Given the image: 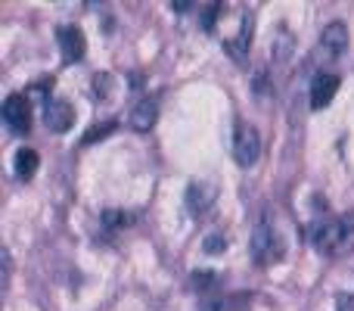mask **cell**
Returning a JSON list of instances; mask_svg holds the SVG:
<instances>
[{"label": "cell", "instance_id": "obj_1", "mask_svg": "<svg viewBox=\"0 0 354 311\" xmlns=\"http://www.w3.org/2000/svg\"><path fill=\"white\" fill-rule=\"evenodd\" d=\"M230 12H233V3H227V6L221 3L212 31H218L221 44H224V50L233 56V60H243V56L249 53L252 28H255V22H252V12L245 10V6H239V3H236V16H230Z\"/></svg>", "mask_w": 354, "mask_h": 311}, {"label": "cell", "instance_id": "obj_2", "mask_svg": "<svg viewBox=\"0 0 354 311\" xmlns=\"http://www.w3.org/2000/svg\"><path fill=\"white\" fill-rule=\"evenodd\" d=\"M314 249L326 258H345L354 252V215H339V218L320 221L311 233Z\"/></svg>", "mask_w": 354, "mask_h": 311}, {"label": "cell", "instance_id": "obj_3", "mask_svg": "<svg viewBox=\"0 0 354 311\" xmlns=\"http://www.w3.org/2000/svg\"><path fill=\"white\" fill-rule=\"evenodd\" d=\"M252 258H255V265H270L277 258H283V240L268 215L258 218L255 233H252Z\"/></svg>", "mask_w": 354, "mask_h": 311}, {"label": "cell", "instance_id": "obj_4", "mask_svg": "<svg viewBox=\"0 0 354 311\" xmlns=\"http://www.w3.org/2000/svg\"><path fill=\"white\" fill-rule=\"evenodd\" d=\"M258 156H261L258 128L249 122H236V131H233V159H236V165L249 168V165L258 162Z\"/></svg>", "mask_w": 354, "mask_h": 311}, {"label": "cell", "instance_id": "obj_5", "mask_svg": "<svg viewBox=\"0 0 354 311\" xmlns=\"http://www.w3.org/2000/svg\"><path fill=\"white\" fill-rule=\"evenodd\" d=\"M345 47H348V28H345L342 22H330L324 28V35H320V41H317V53H314V60L333 62L345 53Z\"/></svg>", "mask_w": 354, "mask_h": 311}, {"label": "cell", "instance_id": "obj_6", "mask_svg": "<svg viewBox=\"0 0 354 311\" xmlns=\"http://www.w3.org/2000/svg\"><path fill=\"white\" fill-rule=\"evenodd\" d=\"M3 122L16 134H28L31 131V106L25 94H12L3 100Z\"/></svg>", "mask_w": 354, "mask_h": 311}, {"label": "cell", "instance_id": "obj_7", "mask_svg": "<svg viewBox=\"0 0 354 311\" xmlns=\"http://www.w3.org/2000/svg\"><path fill=\"white\" fill-rule=\"evenodd\" d=\"M44 122H47V128L53 131V134H62V131L72 128L75 112H72V106H68L66 100L50 97L47 103H44Z\"/></svg>", "mask_w": 354, "mask_h": 311}, {"label": "cell", "instance_id": "obj_8", "mask_svg": "<svg viewBox=\"0 0 354 311\" xmlns=\"http://www.w3.org/2000/svg\"><path fill=\"white\" fill-rule=\"evenodd\" d=\"M339 91V75L333 72H317L311 81V109H324V106L333 103Z\"/></svg>", "mask_w": 354, "mask_h": 311}, {"label": "cell", "instance_id": "obj_9", "mask_svg": "<svg viewBox=\"0 0 354 311\" xmlns=\"http://www.w3.org/2000/svg\"><path fill=\"white\" fill-rule=\"evenodd\" d=\"M59 37V50H62V62H78L84 56V31L75 28V25H62L56 31Z\"/></svg>", "mask_w": 354, "mask_h": 311}, {"label": "cell", "instance_id": "obj_10", "mask_svg": "<svg viewBox=\"0 0 354 311\" xmlns=\"http://www.w3.org/2000/svg\"><path fill=\"white\" fill-rule=\"evenodd\" d=\"M156 118H159V100H156V97H143L140 103L134 106V112H131L128 125L143 134V131H149L156 125Z\"/></svg>", "mask_w": 354, "mask_h": 311}, {"label": "cell", "instance_id": "obj_11", "mask_svg": "<svg viewBox=\"0 0 354 311\" xmlns=\"http://www.w3.org/2000/svg\"><path fill=\"white\" fill-rule=\"evenodd\" d=\"M214 202V187L212 184H189L187 187V208L193 215H202V212H208V206Z\"/></svg>", "mask_w": 354, "mask_h": 311}, {"label": "cell", "instance_id": "obj_12", "mask_svg": "<svg viewBox=\"0 0 354 311\" xmlns=\"http://www.w3.org/2000/svg\"><path fill=\"white\" fill-rule=\"evenodd\" d=\"M37 162H41V159H37L35 150H28V147L19 150L16 153V177L19 181H31L37 171Z\"/></svg>", "mask_w": 354, "mask_h": 311}, {"label": "cell", "instance_id": "obj_13", "mask_svg": "<svg viewBox=\"0 0 354 311\" xmlns=\"http://www.w3.org/2000/svg\"><path fill=\"white\" fill-rule=\"evenodd\" d=\"M245 308V296H233V299H218L214 305H208V311H243Z\"/></svg>", "mask_w": 354, "mask_h": 311}, {"label": "cell", "instance_id": "obj_14", "mask_svg": "<svg viewBox=\"0 0 354 311\" xmlns=\"http://www.w3.org/2000/svg\"><path fill=\"white\" fill-rule=\"evenodd\" d=\"M112 128H115V122H106V125H93V128L87 131V134H84V143H93V141H97V137H106V134H109Z\"/></svg>", "mask_w": 354, "mask_h": 311}, {"label": "cell", "instance_id": "obj_15", "mask_svg": "<svg viewBox=\"0 0 354 311\" xmlns=\"http://www.w3.org/2000/svg\"><path fill=\"white\" fill-rule=\"evenodd\" d=\"M227 249V240L218 237V233H212V237L205 240V252H224Z\"/></svg>", "mask_w": 354, "mask_h": 311}, {"label": "cell", "instance_id": "obj_16", "mask_svg": "<svg viewBox=\"0 0 354 311\" xmlns=\"http://www.w3.org/2000/svg\"><path fill=\"white\" fill-rule=\"evenodd\" d=\"M336 308L339 311H354V293H342L336 299Z\"/></svg>", "mask_w": 354, "mask_h": 311}, {"label": "cell", "instance_id": "obj_17", "mask_svg": "<svg viewBox=\"0 0 354 311\" xmlns=\"http://www.w3.org/2000/svg\"><path fill=\"white\" fill-rule=\"evenodd\" d=\"M10 274H12V262H10V249H3V290L10 287Z\"/></svg>", "mask_w": 354, "mask_h": 311}]
</instances>
